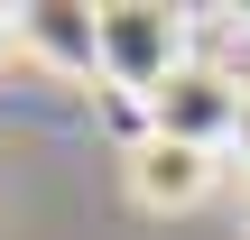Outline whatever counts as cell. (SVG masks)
Returning <instances> with one entry per match:
<instances>
[{
  "mask_svg": "<svg viewBox=\"0 0 250 240\" xmlns=\"http://www.w3.org/2000/svg\"><path fill=\"white\" fill-rule=\"evenodd\" d=\"M9 46H19L28 65H46V74H93V9H74V0H28V9H9Z\"/></svg>",
  "mask_w": 250,
  "mask_h": 240,
  "instance_id": "obj_4",
  "label": "cell"
},
{
  "mask_svg": "<svg viewBox=\"0 0 250 240\" xmlns=\"http://www.w3.org/2000/svg\"><path fill=\"white\" fill-rule=\"evenodd\" d=\"M223 157H241V166H250V83H241V120H232V139H223Z\"/></svg>",
  "mask_w": 250,
  "mask_h": 240,
  "instance_id": "obj_5",
  "label": "cell"
},
{
  "mask_svg": "<svg viewBox=\"0 0 250 240\" xmlns=\"http://www.w3.org/2000/svg\"><path fill=\"white\" fill-rule=\"evenodd\" d=\"M0 55H9V9H0Z\"/></svg>",
  "mask_w": 250,
  "mask_h": 240,
  "instance_id": "obj_6",
  "label": "cell"
},
{
  "mask_svg": "<svg viewBox=\"0 0 250 240\" xmlns=\"http://www.w3.org/2000/svg\"><path fill=\"white\" fill-rule=\"evenodd\" d=\"M139 111H148L158 139H186V148H213V157H223V139H232V120H241V74H223V65L195 55V65H176Z\"/></svg>",
  "mask_w": 250,
  "mask_h": 240,
  "instance_id": "obj_2",
  "label": "cell"
},
{
  "mask_svg": "<svg viewBox=\"0 0 250 240\" xmlns=\"http://www.w3.org/2000/svg\"><path fill=\"white\" fill-rule=\"evenodd\" d=\"M186 37H195V18L167 9V0H102L93 9V74L121 83L130 102H148L176 65H195Z\"/></svg>",
  "mask_w": 250,
  "mask_h": 240,
  "instance_id": "obj_1",
  "label": "cell"
},
{
  "mask_svg": "<svg viewBox=\"0 0 250 240\" xmlns=\"http://www.w3.org/2000/svg\"><path fill=\"white\" fill-rule=\"evenodd\" d=\"M241 222H250V176H241Z\"/></svg>",
  "mask_w": 250,
  "mask_h": 240,
  "instance_id": "obj_7",
  "label": "cell"
},
{
  "mask_svg": "<svg viewBox=\"0 0 250 240\" xmlns=\"http://www.w3.org/2000/svg\"><path fill=\"white\" fill-rule=\"evenodd\" d=\"M121 185H130V203H139V213H195V203L223 185V157H213V148H186V139L139 129V139H130V157H121Z\"/></svg>",
  "mask_w": 250,
  "mask_h": 240,
  "instance_id": "obj_3",
  "label": "cell"
}]
</instances>
